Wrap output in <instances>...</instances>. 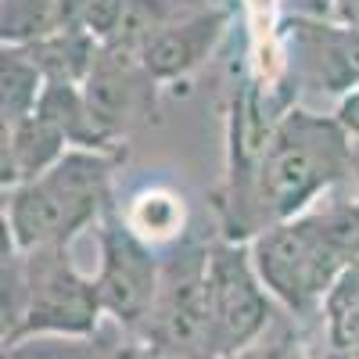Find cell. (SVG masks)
<instances>
[{
    "mask_svg": "<svg viewBox=\"0 0 359 359\" xmlns=\"http://www.w3.org/2000/svg\"><path fill=\"white\" fill-rule=\"evenodd\" d=\"M36 111L69 140L72 151H130V147H115V144L101 133V126L94 123V115H90V108H86L83 86L47 83Z\"/></svg>",
    "mask_w": 359,
    "mask_h": 359,
    "instance_id": "cell-14",
    "label": "cell"
},
{
    "mask_svg": "<svg viewBox=\"0 0 359 359\" xmlns=\"http://www.w3.org/2000/svg\"><path fill=\"white\" fill-rule=\"evenodd\" d=\"M130 11V0H86V15H83V25L94 33L101 43H111L118 25H123Z\"/></svg>",
    "mask_w": 359,
    "mask_h": 359,
    "instance_id": "cell-20",
    "label": "cell"
},
{
    "mask_svg": "<svg viewBox=\"0 0 359 359\" xmlns=\"http://www.w3.org/2000/svg\"><path fill=\"white\" fill-rule=\"evenodd\" d=\"M97 237V291L104 316H111L130 338L151 316L162 287V252L133 233L123 208L111 205L94 226Z\"/></svg>",
    "mask_w": 359,
    "mask_h": 359,
    "instance_id": "cell-6",
    "label": "cell"
},
{
    "mask_svg": "<svg viewBox=\"0 0 359 359\" xmlns=\"http://www.w3.org/2000/svg\"><path fill=\"white\" fill-rule=\"evenodd\" d=\"M208 298H212L219 359L259 341L284 313L259 277L252 245L226 241L219 233L212 237V248H208Z\"/></svg>",
    "mask_w": 359,
    "mask_h": 359,
    "instance_id": "cell-8",
    "label": "cell"
},
{
    "mask_svg": "<svg viewBox=\"0 0 359 359\" xmlns=\"http://www.w3.org/2000/svg\"><path fill=\"white\" fill-rule=\"evenodd\" d=\"M216 0H130V11L123 18L115 33V47H126L133 54H140V47L147 40H155L158 33L172 29L176 22H184L205 8H212Z\"/></svg>",
    "mask_w": 359,
    "mask_h": 359,
    "instance_id": "cell-16",
    "label": "cell"
},
{
    "mask_svg": "<svg viewBox=\"0 0 359 359\" xmlns=\"http://www.w3.org/2000/svg\"><path fill=\"white\" fill-rule=\"evenodd\" d=\"M334 22H341V25L352 29V33H359V0H338V15H334Z\"/></svg>",
    "mask_w": 359,
    "mask_h": 359,
    "instance_id": "cell-24",
    "label": "cell"
},
{
    "mask_svg": "<svg viewBox=\"0 0 359 359\" xmlns=\"http://www.w3.org/2000/svg\"><path fill=\"white\" fill-rule=\"evenodd\" d=\"M216 230L187 233L162 252V287L137 341L176 359H219L212 298H208V248Z\"/></svg>",
    "mask_w": 359,
    "mask_h": 359,
    "instance_id": "cell-4",
    "label": "cell"
},
{
    "mask_svg": "<svg viewBox=\"0 0 359 359\" xmlns=\"http://www.w3.org/2000/svg\"><path fill=\"white\" fill-rule=\"evenodd\" d=\"M104 316L94 273H83L72 259V245H50L25 252V313L11 338H4V355L33 338H72L83 341L97 334Z\"/></svg>",
    "mask_w": 359,
    "mask_h": 359,
    "instance_id": "cell-5",
    "label": "cell"
},
{
    "mask_svg": "<svg viewBox=\"0 0 359 359\" xmlns=\"http://www.w3.org/2000/svg\"><path fill=\"white\" fill-rule=\"evenodd\" d=\"M83 97L94 123L115 147H126L137 133L162 123V83L147 72L140 54L126 47H101L83 83Z\"/></svg>",
    "mask_w": 359,
    "mask_h": 359,
    "instance_id": "cell-9",
    "label": "cell"
},
{
    "mask_svg": "<svg viewBox=\"0 0 359 359\" xmlns=\"http://www.w3.org/2000/svg\"><path fill=\"white\" fill-rule=\"evenodd\" d=\"M130 151H69L54 169L4 191V226L22 252L72 245L115 205L111 180Z\"/></svg>",
    "mask_w": 359,
    "mask_h": 359,
    "instance_id": "cell-2",
    "label": "cell"
},
{
    "mask_svg": "<svg viewBox=\"0 0 359 359\" xmlns=\"http://www.w3.org/2000/svg\"><path fill=\"white\" fill-rule=\"evenodd\" d=\"M352 172L355 144L338 126V118L294 104L273 130V140L266 144V155L259 162L248 194L245 241L252 245L262 230L309 212Z\"/></svg>",
    "mask_w": 359,
    "mask_h": 359,
    "instance_id": "cell-1",
    "label": "cell"
},
{
    "mask_svg": "<svg viewBox=\"0 0 359 359\" xmlns=\"http://www.w3.org/2000/svg\"><path fill=\"white\" fill-rule=\"evenodd\" d=\"M273 8H277V15L331 22V18L338 15V0H273Z\"/></svg>",
    "mask_w": 359,
    "mask_h": 359,
    "instance_id": "cell-21",
    "label": "cell"
},
{
    "mask_svg": "<svg viewBox=\"0 0 359 359\" xmlns=\"http://www.w3.org/2000/svg\"><path fill=\"white\" fill-rule=\"evenodd\" d=\"M352 180L359 184V144H355V172H352Z\"/></svg>",
    "mask_w": 359,
    "mask_h": 359,
    "instance_id": "cell-26",
    "label": "cell"
},
{
    "mask_svg": "<svg viewBox=\"0 0 359 359\" xmlns=\"http://www.w3.org/2000/svg\"><path fill=\"white\" fill-rule=\"evenodd\" d=\"M62 29V0H0V40L25 47Z\"/></svg>",
    "mask_w": 359,
    "mask_h": 359,
    "instance_id": "cell-18",
    "label": "cell"
},
{
    "mask_svg": "<svg viewBox=\"0 0 359 359\" xmlns=\"http://www.w3.org/2000/svg\"><path fill=\"white\" fill-rule=\"evenodd\" d=\"M280 76L294 94H323L334 104L359 90V33L341 22L277 15L273 22Z\"/></svg>",
    "mask_w": 359,
    "mask_h": 359,
    "instance_id": "cell-7",
    "label": "cell"
},
{
    "mask_svg": "<svg viewBox=\"0 0 359 359\" xmlns=\"http://www.w3.org/2000/svg\"><path fill=\"white\" fill-rule=\"evenodd\" d=\"M233 18H237V0H216L212 8L176 22L172 29L158 33L155 40H147L140 47V62L162 86L187 79L216 54V47L230 33Z\"/></svg>",
    "mask_w": 359,
    "mask_h": 359,
    "instance_id": "cell-10",
    "label": "cell"
},
{
    "mask_svg": "<svg viewBox=\"0 0 359 359\" xmlns=\"http://www.w3.org/2000/svg\"><path fill=\"white\" fill-rule=\"evenodd\" d=\"M306 359H341V355H338L331 345H327V348H309V352H306Z\"/></svg>",
    "mask_w": 359,
    "mask_h": 359,
    "instance_id": "cell-25",
    "label": "cell"
},
{
    "mask_svg": "<svg viewBox=\"0 0 359 359\" xmlns=\"http://www.w3.org/2000/svg\"><path fill=\"white\" fill-rule=\"evenodd\" d=\"M101 40L90 33L86 25H65L54 33L25 43L22 50L36 62V69L43 72L47 83H69V86H83L90 69H94L97 54H101Z\"/></svg>",
    "mask_w": 359,
    "mask_h": 359,
    "instance_id": "cell-12",
    "label": "cell"
},
{
    "mask_svg": "<svg viewBox=\"0 0 359 359\" xmlns=\"http://www.w3.org/2000/svg\"><path fill=\"white\" fill-rule=\"evenodd\" d=\"M72 151L69 140L36 111L18 126H0V187L11 191L43 176Z\"/></svg>",
    "mask_w": 359,
    "mask_h": 359,
    "instance_id": "cell-11",
    "label": "cell"
},
{
    "mask_svg": "<svg viewBox=\"0 0 359 359\" xmlns=\"http://www.w3.org/2000/svg\"><path fill=\"white\" fill-rule=\"evenodd\" d=\"M306 341L298 338V331H294V323H273L269 331L259 338V341H252L248 348H237V352H230V355H223V359H306Z\"/></svg>",
    "mask_w": 359,
    "mask_h": 359,
    "instance_id": "cell-19",
    "label": "cell"
},
{
    "mask_svg": "<svg viewBox=\"0 0 359 359\" xmlns=\"http://www.w3.org/2000/svg\"><path fill=\"white\" fill-rule=\"evenodd\" d=\"M47 90L43 72L22 47H0V126H18L36 115Z\"/></svg>",
    "mask_w": 359,
    "mask_h": 359,
    "instance_id": "cell-15",
    "label": "cell"
},
{
    "mask_svg": "<svg viewBox=\"0 0 359 359\" xmlns=\"http://www.w3.org/2000/svg\"><path fill=\"white\" fill-rule=\"evenodd\" d=\"M123 216L133 226V233L140 241H147L151 248L165 252L176 241H184L191 233L187 230V205L176 191L169 187H144L137 191L126 205H123Z\"/></svg>",
    "mask_w": 359,
    "mask_h": 359,
    "instance_id": "cell-13",
    "label": "cell"
},
{
    "mask_svg": "<svg viewBox=\"0 0 359 359\" xmlns=\"http://www.w3.org/2000/svg\"><path fill=\"white\" fill-rule=\"evenodd\" d=\"M252 259L273 302L298 323H323L327 298L352 269L338 226L323 201L287 223L262 230L252 241Z\"/></svg>",
    "mask_w": 359,
    "mask_h": 359,
    "instance_id": "cell-3",
    "label": "cell"
},
{
    "mask_svg": "<svg viewBox=\"0 0 359 359\" xmlns=\"http://www.w3.org/2000/svg\"><path fill=\"white\" fill-rule=\"evenodd\" d=\"M331 115L338 118V126L352 137V144H359V90L345 94V97L334 104V111H331Z\"/></svg>",
    "mask_w": 359,
    "mask_h": 359,
    "instance_id": "cell-22",
    "label": "cell"
},
{
    "mask_svg": "<svg viewBox=\"0 0 359 359\" xmlns=\"http://www.w3.org/2000/svg\"><path fill=\"white\" fill-rule=\"evenodd\" d=\"M101 359H176V355H169V352H158V348H151V345H144V341L130 338V341H123V345L108 348Z\"/></svg>",
    "mask_w": 359,
    "mask_h": 359,
    "instance_id": "cell-23",
    "label": "cell"
},
{
    "mask_svg": "<svg viewBox=\"0 0 359 359\" xmlns=\"http://www.w3.org/2000/svg\"><path fill=\"white\" fill-rule=\"evenodd\" d=\"M323 334L341 359H359V266H352L327 298Z\"/></svg>",
    "mask_w": 359,
    "mask_h": 359,
    "instance_id": "cell-17",
    "label": "cell"
}]
</instances>
